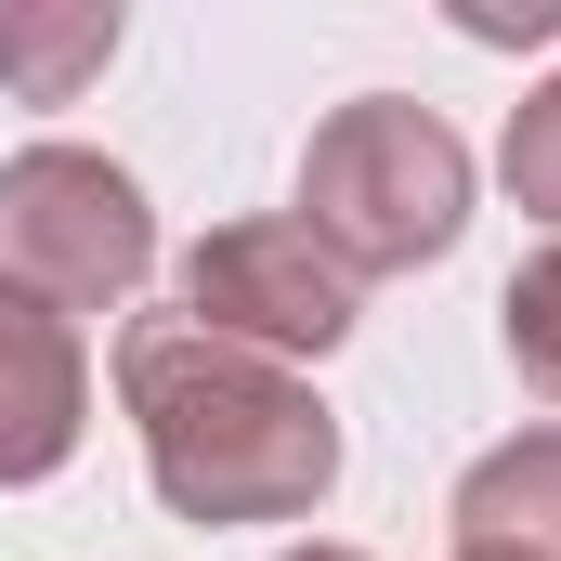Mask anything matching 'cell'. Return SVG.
<instances>
[{"label":"cell","instance_id":"6da1fadb","mask_svg":"<svg viewBox=\"0 0 561 561\" xmlns=\"http://www.w3.org/2000/svg\"><path fill=\"white\" fill-rule=\"evenodd\" d=\"M118 405L144 431V470L183 523H300L340 483V419L313 405V379L275 353H236L183 313H144L118 340Z\"/></svg>","mask_w":561,"mask_h":561},{"label":"cell","instance_id":"7a4b0ae2","mask_svg":"<svg viewBox=\"0 0 561 561\" xmlns=\"http://www.w3.org/2000/svg\"><path fill=\"white\" fill-rule=\"evenodd\" d=\"M340 275H419L444 262L457 236H470V144L444 131L431 105L405 92H366V105H340L327 131L300 144V209H287Z\"/></svg>","mask_w":561,"mask_h":561},{"label":"cell","instance_id":"3957f363","mask_svg":"<svg viewBox=\"0 0 561 561\" xmlns=\"http://www.w3.org/2000/svg\"><path fill=\"white\" fill-rule=\"evenodd\" d=\"M157 275V209L118 157L92 144H26L0 170V287L39 313H118Z\"/></svg>","mask_w":561,"mask_h":561},{"label":"cell","instance_id":"277c9868","mask_svg":"<svg viewBox=\"0 0 561 561\" xmlns=\"http://www.w3.org/2000/svg\"><path fill=\"white\" fill-rule=\"evenodd\" d=\"M183 327L236 340V353H275V366H313L353 340V275L300 236V222H222L183 249Z\"/></svg>","mask_w":561,"mask_h":561},{"label":"cell","instance_id":"5b68a950","mask_svg":"<svg viewBox=\"0 0 561 561\" xmlns=\"http://www.w3.org/2000/svg\"><path fill=\"white\" fill-rule=\"evenodd\" d=\"M79 419H92L79 327L0 287V483H53V470L79 457Z\"/></svg>","mask_w":561,"mask_h":561},{"label":"cell","instance_id":"8992f818","mask_svg":"<svg viewBox=\"0 0 561 561\" xmlns=\"http://www.w3.org/2000/svg\"><path fill=\"white\" fill-rule=\"evenodd\" d=\"M457 549L561 561V431H510L496 457L457 470Z\"/></svg>","mask_w":561,"mask_h":561},{"label":"cell","instance_id":"52a82bcc","mask_svg":"<svg viewBox=\"0 0 561 561\" xmlns=\"http://www.w3.org/2000/svg\"><path fill=\"white\" fill-rule=\"evenodd\" d=\"M118 66V0H0V92L13 105H79Z\"/></svg>","mask_w":561,"mask_h":561},{"label":"cell","instance_id":"ba28073f","mask_svg":"<svg viewBox=\"0 0 561 561\" xmlns=\"http://www.w3.org/2000/svg\"><path fill=\"white\" fill-rule=\"evenodd\" d=\"M496 340H510V379H523L536 405H561V249H536V262L510 275V300H496Z\"/></svg>","mask_w":561,"mask_h":561},{"label":"cell","instance_id":"9c48e42d","mask_svg":"<svg viewBox=\"0 0 561 561\" xmlns=\"http://www.w3.org/2000/svg\"><path fill=\"white\" fill-rule=\"evenodd\" d=\"M496 170H510L523 222H549V249H561V79L510 105V144H496Z\"/></svg>","mask_w":561,"mask_h":561},{"label":"cell","instance_id":"30bf717a","mask_svg":"<svg viewBox=\"0 0 561 561\" xmlns=\"http://www.w3.org/2000/svg\"><path fill=\"white\" fill-rule=\"evenodd\" d=\"M457 26H470V39H549L561 0H523V13H457Z\"/></svg>","mask_w":561,"mask_h":561},{"label":"cell","instance_id":"8fae6325","mask_svg":"<svg viewBox=\"0 0 561 561\" xmlns=\"http://www.w3.org/2000/svg\"><path fill=\"white\" fill-rule=\"evenodd\" d=\"M287 561H366V549H287Z\"/></svg>","mask_w":561,"mask_h":561},{"label":"cell","instance_id":"7c38bea8","mask_svg":"<svg viewBox=\"0 0 561 561\" xmlns=\"http://www.w3.org/2000/svg\"><path fill=\"white\" fill-rule=\"evenodd\" d=\"M457 561H510V549H457Z\"/></svg>","mask_w":561,"mask_h":561}]
</instances>
